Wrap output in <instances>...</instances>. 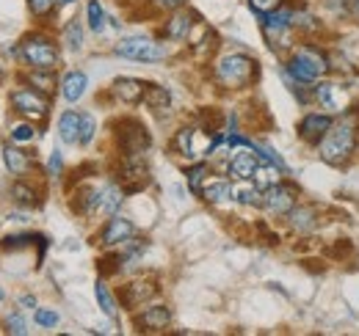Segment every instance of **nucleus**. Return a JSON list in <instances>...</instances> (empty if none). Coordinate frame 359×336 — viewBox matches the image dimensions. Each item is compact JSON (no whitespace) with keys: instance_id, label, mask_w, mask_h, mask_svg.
<instances>
[{"instance_id":"obj_1","label":"nucleus","mask_w":359,"mask_h":336,"mask_svg":"<svg viewBox=\"0 0 359 336\" xmlns=\"http://www.w3.org/2000/svg\"><path fill=\"white\" fill-rule=\"evenodd\" d=\"M279 72L287 88L299 97V102L310 105V88L318 80L334 75V64H332V55L323 50V44L307 39V42H296V47L285 55Z\"/></svg>"},{"instance_id":"obj_2","label":"nucleus","mask_w":359,"mask_h":336,"mask_svg":"<svg viewBox=\"0 0 359 336\" xmlns=\"http://www.w3.org/2000/svg\"><path fill=\"white\" fill-rule=\"evenodd\" d=\"M318 158L332 168H346L359 152V111L351 108L343 116H334V125L315 146Z\"/></svg>"},{"instance_id":"obj_3","label":"nucleus","mask_w":359,"mask_h":336,"mask_svg":"<svg viewBox=\"0 0 359 336\" xmlns=\"http://www.w3.org/2000/svg\"><path fill=\"white\" fill-rule=\"evenodd\" d=\"M213 75L224 88H246L260 78V64L246 52H226L216 61Z\"/></svg>"},{"instance_id":"obj_4","label":"nucleus","mask_w":359,"mask_h":336,"mask_svg":"<svg viewBox=\"0 0 359 336\" xmlns=\"http://www.w3.org/2000/svg\"><path fill=\"white\" fill-rule=\"evenodd\" d=\"M310 105H315L318 111H326L332 116H343L346 111H351V99H348V85L337 83L329 78L318 80L310 88Z\"/></svg>"},{"instance_id":"obj_5","label":"nucleus","mask_w":359,"mask_h":336,"mask_svg":"<svg viewBox=\"0 0 359 336\" xmlns=\"http://www.w3.org/2000/svg\"><path fill=\"white\" fill-rule=\"evenodd\" d=\"M114 52L119 58H128V61H138V64H158L163 58H169V47L149 36H128L122 42H116Z\"/></svg>"},{"instance_id":"obj_6","label":"nucleus","mask_w":359,"mask_h":336,"mask_svg":"<svg viewBox=\"0 0 359 336\" xmlns=\"http://www.w3.org/2000/svg\"><path fill=\"white\" fill-rule=\"evenodd\" d=\"M20 55L31 69H50L55 72V66L61 64V52L53 39L47 36H25L20 44Z\"/></svg>"},{"instance_id":"obj_7","label":"nucleus","mask_w":359,"mask_h":336,"mask_svg":"<svg viewBox=\"0 0 359 336\" xmlns=\"http://www.w3.org/2000/svg\"><path fill=\"white\" fill-rule=\"evenodd\" d=\"M299 202H302V190L287 176L279 179V182H273L271 188H266V193H263V210L269 212V215H273V218H287V212L293 210Z\"/></svg>"},{"instance_id":"obj_8","label":"nucleus","mask_w":359,"mask_h":336,"mask_svg":"<svg viewBox=\"0 0 359 336\" xmlns=\"http://www.w3.org/2000/svg\"><path fill=\"white\" fill-rule=\"evenodd\" d=\"M116 182L128 190L135 193L141 188L149 185V166H147V158L144 155H122V163L116 171Z\"/></svg>"},{"instance_id":"obj_9","label":"nucleus","mask_w":359,"mask_h":336,"mask_svg":"<svg viewBox=\"0 0 359 336\" xmlns=\"http://www.w3.org/2000/svg\"><path fill=\"white\" fill-rule=\"evenodd\" d=\"M11 105L20 116L31 119V122H45L50 113V99L47 94L36 91V88H20L11 94Z\"/></svg>"},{"instance_id":"obj_10","label":"nucleus","mask_w":359,"mask_h":336,"mask_svg":"<svg viewBox=\"0 0 359 336\" xmlns=\"http://www.w3.org/2000/svg\"><path fill=\"white\" fill-rule=\"evenodd\" d=\"M229 160H226V174L232 182H243V179H255L257 168H260V155L252 146H229Z\"/></svg>"},{"instance_id":"obj_11","label":"nucleus","mask_w":359,"mask_h":336,"mask_svg":"<svg viewBox=\"0 0 359 336\" xmlns=\"http://www.w3.org/2000/svg\"><path fill=\"white\" fill-rule=\"evenodd\" d=\"M116 141H119L122 155H147V149H149V144H152L147 127L141 125V122H133V119H128V122L119 125Z\"/></svg>"},{"instance_id":"obj_12","label":"nucleus","mask_w":359,"mask_h":336,"mask_svg":"<svg viewBox=\"0 0 359 336\" xmlns=\"http://www.w3.org/2000/svg\"><path fill=\"white\" fill-rule=\"evenodd\" d=\"M135 237V223L130 218L122 215H111L105 220V226L100 229V246L102 248H122Z\"/></svg>"},{"instance_id":"obj_13","label":"nucleus","mask_w":359,"mask_h":336,"mask_svg":"<svg viewBox=\"0 0 359 336\" xmlns=\"http://www.w3.org/2000/svg\"><path fill=\"white\" fill-rule=\"evenodd\" d=\"M332 125H334V116H332V113H326V111H310V113H304V116L299 119L296 132H299V138H302L307 146L315 149V146L323 141V135L329 132Z\"/></svg>"},{"instance_id":"obj_14","label":"nucleus","mask_w":359,"mask_h":336,"mask_svg":"<svg viewBox=\"0 0 359 336\" xmlns=\"http://www.w3.org/2000/svg\"><path fill=\"white\" fill-rule=\"evenodd\" d=\"M287 226L296 237H310L313 232H318L320 226V210L315 204H307V202H299L293 210L287 212Z\"/></svg>"},{"instance_id":"obj_15","label":"nucleus","mask_w":359,"mask_h":336,"mask_svg":"<svg viewBox=\"0 0 359 336\" xmlns=\"http://www.w3.org/2000/svg\"><path fill=\"white\" fill-rule=\"evenodd\" d=\"M158 295V281L155 279H147V276H141V279H133V281H128L125 287H122V306L125 309H130L135 312L138 306H147L152 298Z\"/></svg>"},{"instance_id":"obj_16","label":"nucleus","mask_w":359,"mask_h":336,"mask_svg":"<svg viewBox=\"0 0 359 336\" xmlns=\"http://www.w3.org/2000/svg\"><path fill=\"white\" fill-rule=\"evenodd\" d=\"M135 328L138 331H147V334H161L172 326V309L163 306V303H155V306H144L138 314L133 317Z\"/></svg>"},{"instance_id":"obj_17","label":"nucleus","mask_w":359,"mask_h":336,"mask_svg":"<svg viewBox=\"0 0 359 336\" xmlns=\"http://www.w3.org/2000/svg\"><path fill=\"white\" fill-rule=\"evenodd\" d=\"M194 25H196V14L188 11V8H177V11H172V17L163 22L161 34H163V39H169V42H185V39H191Z\"/></svg>"},{"instance_id":"obj_18","label":"nucleus","mask_w":359,"mask_h":336,"mask_svg":"<svg viewBox=\"0 0 359 336\" xmlns=\"http://www.w3.org/2000/svg\"><path fill=\"white\" fill-rule=\"evenodd\" d=\"M125 193L128 190L119 182L100 185L97 188V212H94V218H111V215H116L119 207H122V202H125Z\"/></svg>"},{"instance_id":"obj_19","label":"nucleus","mask_w":359,"mask_h":336,"mask_svg":"<svg viewBox=\"0 0 359 336\" xmlns=\"http://www.w3.org/2000/svg\"><path fill=\"white\" fill-rule=\"evenodd\" d=\"M293 31L302 36V39H315L326 31L320 14H315L310 6H293Z\"/></svg>"},{"instance_id":"obj_20","label":"nucleus","mask_w":359,"mask_h":336,"mask_svg":"<svg viewBox=\"0 0 359 336\" xmlns=\"http://www.w3.org/2000/svg\"><path fill=\"white\" fill-rule=\"evenodd\" d=\"M199 196L208 202V204H224L229 199H235V185L232 179H224V176H208V182L202 185Z\"/></svg>"},{"instance_id":"obj_21","label":"nucleus","mask_w":359,"mask_h":336,"mask_svg":"<svg viewBox=\"0 0 359 336\" xmlns=\"http://www.w3.org/2000/svg\"><path fill=\"white\" fill-rule=\"evenodd\" d=\"M196 135H199L196 127H180L177 135H175V141H172L175 155L185 158V160H191V163H196L199 158H205V152L196 146Z\"/></svg>"},{"instance_id":"obj_22","label":"nucleus","mask_w":359,"mask_h":336,"mask_svg":"<svg viewBox=\"0 0 359 336\" xmlns=\"http://www.w3.org/2000/svg\"><path fill=\"white\" fill-rule=\"evenodd\" d=\"M144 91H147V83L144 80H135V78H116L114 85H111V94L122 105H138V102H144Z\"/></svg>"},{"instance_id":"obj_23","label":"nucleus","mask_w":359,"mask_h":336,"mask_svg":"<svg viewBox=\"0 0 359 336\" xmlns=\"http://www.w3.org/2000/svg\"><path fill=\"white\" fill-rule=\"evenodd\" d=\"M144 105L155 113V116H166L172 111V94L169 88L158 83H147V91H144Z\"/></svg>"},{"instance_id":"obj_24","label":"nucleus","mask_w":359,"mask_h":336,"mask_svg":"<svg viewBox=\"0 0 359 336\" xmlns=\"http://www.w3.org/2000/svg\"><path fill=\"white\" fill-rule=\"evenodd\" d=\"M263 188L255 182V179H243V182H235V202L243 204V207H263Z\"/></svg>"},{"instance_id":"obj_25","label":"nucleus","mask_w":359,"mask_h":336,"mask_svg":"<svg viewBox=\"0 0 359 336\" xmlns=\"http://www.w3.org/2000/svg\"><path fill=\"white\" fill-rule=\"evenodd\" d=\"M86 88H89L86 72H69V75H64V80H61V97H64L67 102H78V99L86 94Z\"/></svg>"},{"instance_id":"obj_26","label":"nucleus","mask_w":359,"mask_h":336,"mask_svg":"<svg viewBox=\"0 0 359 336\" xmlns=\"http://www.w3.org/2000/svg\"><path fill=\"white\" fill-rule=\"evenodd\" d=\"M3 160H6L8 174H14V176H25V174H31V168H34V160L28 158V152H22V149H17V146H6V149H3Z\"/></svg>"},{"instance_id":"obj_27","label":"nucleus","mask_w":359,"mask_h":336,"mask_svg":"<svg viewBox=\"0 0 359 336\" xmlns=\"http://www.w3.org/2000/svg\"><path fill=\"white\" fill-rule=\"evenodd\" d=\"M58 135H61V141L69 144V146L81 144V113H78V111L61 113V119H58Z\"/></svg>"},{"instance_id":"obj_28","label":"nucleus","mask_w":359,"mask_h":336,"mask_svg":"<svg viewBox=\"0 0 359 336\" xmlns=\"http://www.w3.org/2000/svg\"><path fill=\"white\" fill-rule=\"evenodd\" d=\"M94 298H97V303H100V309H102V314L105 317H111V320H116V314H119V306H116V298L114 293L108 290V284L100 279L97 284H94Z\"/></svg>"},{"instance_id":"obj_29","label":"nucleus","mask_w":359,"mask_h":336,"mask_svg":"<svg viewBox=\"0 0 359 336\" xmlns=\"http://www.w3.org/2000/svg\"><path fill=\"white\" fill-rule=\"evenodd\" d=\"M185 176H188V188H191V193H196V196H199L202 185H205V182H208V176H210V168H208V163L196 160V163H191V168L185 171Z\"/></svg>"},{"instance_id":"obj_30","label":"nucleus","mask_w":359,"mask_h":336,"mask_svg":"<svg viewBox=\"0 0 359 336\" xmlns=\"http://www.w3.org/2000/svg\"><path fill=\"white\" fill-rule=\"evenodd\" d=\"M64 44L72 52H81L83 50V25H81V20H69L64 25Z\"/></svg>"},{"instance_id":"obj_31","label":"nucleus","mask_w":359,"mask_h":336,"mask_svg":"<svg viewBox=\"0 0 359 336\" xmlns=\"http://www.w3.org/2000/svg\"><path fill=\"white\" fill-rule=\"evenodd\" d=\"M86 20H89V28L94 34H102L105 31V8H102V3L100 0H89L86 3Z\"/></svg>"},{"instance_id":"obj_32","label":"nucleus","mask_w":359,"mask_h":336,"mask_svg":"<svg viewBox=\"0 0 359 336\" xmlns=\"http://www.w3.org/2000/svg\"><path fill=\"white\" fill-rule=\"evenodd\" d=\"M323 11L332 14L334 20H346V17H354V0H320Z\"/></svg>"},{"instance_id":"obj_33","label":"nucleus","mask_w":359,"mask_h":336,"mask_svg":"<svg viewBox=\"0 0 359 336\" xmlns=\"http://www.w3.org/2000/svg\"><path fill=\"white\" fill-rule=\"evenodd\" d=\"M255 152L260 155V160H263V163H271V166H276L279 171H282V174H285V176L290 174V168H287V163L282 160V155H279L276 149H271L269 144H255Z\"/></svg>"},{"instance_id":"obj_34","label":"nucleus","mask_w":359,"mask_h":336,"mask_svg":"<svg viewBox=\"0 0 359 336\" xmlns=\"http://www.w3.org/2000/svg\"><path fill=\"white\" fill-rule=\"evenodd\" d=\"M11 199H14L20 207H36V204H39L36 190H34V188H28V185H22V182H17V185L11 188Z\"/></svg>"},{"instance_id":"obj_35","label":"nucleus","mask_w":359,"mask_h":336,"mask_svg":"<svg viewBox=\"0 0 359 336\" xmlns=\"http://www.w3.org/2000/svg\"><path fill=\"white\" fill-rule=\"evenodd\" d=\"M31 83H34L36 91L50 94V91L55 88V78H53V72H50V69H34V72H31Z\"/></svg>"},{"instance_id":"obj_36","label":"nucleus","mask_w":359,"mask_h":336,"mask_svg":"<svg viewBox=\"0 0 359 336\" xmlns=\"http://www.w3.org/2000/svg\"><path fill=\"white\" fill-rule=\"evenodd\" d=\"M55 6H58V0H28L31 14H34V17H39V20L50 17V14L55 11Z\"/></svg>"},{"instance_id":"obj_37","label":"nucleus","mask_w":359,"mask_h":336,"mask_svg":"<svg viewBox=\"0 0 359 336\" xmlns=\"http://www.w3.org/2000/svg\"><path fill=\"white\" fill-rule=\"evenodd\" d=\"M94 132H97L94 116H91V113H81V146H89Z\"/></svg>"},{"instance_id":"obj_38","label":"nucleus","mask_w":359,"mask_h":336,"mask_svg":"<svg viewBox=\"0 0 359 336\" xmlns=\"http://www.w3.org/2000/svg\"><path fill=\"white\" fill-rule=\"evenodd\" d=\"M282 3H285V0H249V8H252L257 17H266L271 11H276Z\"/></svg>"},{"instance_id":"obj_39","label":"nucleus","mask_w":359,"mask_h":336,"mask_svg":"<svg viewBox=\"0 0 359 336\" xmlns=\"http://www.w3.org/2000/svg\"><path fill=\"white\" fill-rule=\"evenodd\" d=\"M34 320H36V326H42V328H55L61 317H58V312H50V309H36Z\"/></svg>"},{"instance_id":"obj_40","label":"nucleus","mask_w":359,"mask_h":336,"mask_svg":"<svg viewBox=\"0 0 359 336\" xmlns=\"http://www.w3.org/2000/svg\"><path fill=\"white\" fill-rule=\"evenodd\" d=\"M11 138L17 144H25V141H34L36 138V130H34V125H17L11 130Z\"/></svg>"},{"instance_id":"obj_41","label":"nucleus","mask_w":359,"mask_h":336,"mask_svg":"<svg viewBox=\"0 0 359 336\" xmlns=\"http://www.w3.org/2000/svg\"><path fill=\"white\" fill-rule=\"evenodd\" d=\"M6 328H8V334H17V336L28 334V326H25V320L20 314H8L6 317Z\"/></svg>"},{"instance_id":"obj_42","label":"nucleus","mask_w":359,"mask_h":336,"mask_svg":"<svg viewBox=\"0 0 359 336\" xmlns=\"http://www.w3.org/2000/svg\"><path fill=\"white\" fill-rule=\"evenodd\" d=\"M158 11H177V8H182L188 0H149Z\"/></svg>"},{"instance_id":"obj_43","label":"nucleus","mask_w":359,"mask_h":336,"mask_svg":"<svg viewBox=\"0 0 359 336\" xmlns=\"http://www.w3.org/2000/svg\"><path fill=\"white\" fill-rule=\"evenodd\" d=\"M61 168H64L61 152H53V155H50V176H61Z\"/></svg>"},{"instance_id":"obj_44","label":"nucleus","mask_w":359,"mask_h":336,"mask_svg":"<svg viewBox=\"0 0 359 336\" xmlns=\"http://www.w3.org/2000/svg\"><path fill=\"white\" fill-rule=\"evenodd\" d=\"M20 303H22L25 309H31V306H36V300H34L31 295H22V298H20Z\"/></svg>"},{"instance_id":"obj_45","label":"nucleus","mask_w":359,"mask_h":336,"mask_svg":"<svg viewBox=\"0 0 359 336\" xmlns=\"http://www.w3.org/2000/svg\"><path fill=\"white\" fill-rule=\"evenodd\" d=\"M354 17L359 20V0H354Z\"/></svg>"},{"instance_id":"obj_46","label":"nucleus","mask_w":359,"mask_h":336,"mask_svg":"<svg viewBox=\"0 0 359 336\" xmlns=\"http://www.w3.org/2000/svg\"><path fill=\"white\" fill-rule=\"evenodd\" d=\"M69 3H78V0H58V6H69Z\"/></svg>"},{"instance_id":"obj_47","label":"nucleus","mask_w":359,"mask_h":336,"mask_svg":"<svg viewBox=\"0 0 359 336\" xmlns=\"http://www.w3.org/2000/svg\"><path fill=\"white\" fill-rule=\"evenodd\" d=\"M3 298H6V295H3V290H0V300H3Z\"/></svg>"},{"instance_id":"obj_48","label":"nucleus","mask_w":359,"mask_h":336,"mask_svg":"<svg viewBox=\"0 0 359 336\" xmlns=\"http://www.w3.org/2000/svg\"><path fill=\"white\" fill-rule=\"evenodd\" d=\"M0 78H3V75H0Z\"/></svg>"}]
</instances>
